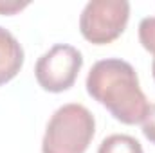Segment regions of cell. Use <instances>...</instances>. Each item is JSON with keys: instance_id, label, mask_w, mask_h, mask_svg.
I'll list each match as a JSON object with an SVG mask.
<instances>
[{"instance_id": "6da1fadb", "label": "cell", "mask_w": 155, "mask_h": 153, "mask_svg": "<svg viewBox=\"0 0 155 153\" xmlns=\"http://www.w3.org/2000/svg\"><path fill=\"white\" fill-rule=\"evenodd\" d=\"M85 85L88 96L123 124L143 122L150 110L135 69L124 60L107 58L94 63Z\"/></svg>"}, {"instance_id": "7a4b0ae2", "label": "cell", "mask_w": 155, "mask_h": 153, "mask_svg": "<svg viewBox=\"0 0 155 153\" xmlns=\"http://www.w3.org/2000/svg\"><path fill=\"white\" fill-rule=\"evenodd\" d=\"M96 133V119L78 103L60 106L47 122L41 153H85Z\"/></svg>"}, {"instance_id": "3957f363", "label": "cell", "mask_w": 155, "mask_h": 153, "mask_svg": "<svg viewBox=\"0 0 155 153\" xmlns=\"http://www.w3.org/2000/svg\"><path fill=\"white\" fill-rule=\"evenodd\" d=\"M130 4L126 0H90L81 11L79 31L94 45H107L117 40L126 29Z\"/></svg>"}, {"instance_id": "277c9868", "label": "cell", "mask_w": 155, "mask_h": 153, "mask_svg": "<svg viewBox=\"0 0 155 153\" xmlns=\"http://www.w3.org/2000/svg\"><path fill=\"white\" fill-rule=\"evenodd\" d=\"M83 67V56L76 47L67 43H58L41 54L35 67V76L38 85L52 94L69 90L78 79Z\"/></svg>"}, {"instance_id": "5b68a950", "label": "cell", "mask_w": 155, "mask_h": 153, "mask_svg": "<svg viewBox=\"0 0 155 153\" xmlns=\"http://www.w3.org/2000/svg\"><path fill=\"white\" fill-rule=\"evenodd\" d=\"M24 67V49L13 33L0 27V86L9 83Z\"/></svg>"}, {"instance_id": "8992f818", "label": "cell", "mask_w": 155, "mask_h": 153, "mask_svg": "<svg viewBox=\"0 0 155 153\" xmlns=\"http://www.w3.org/2000/svg\"><path fill=\"white\" fill-rule=\"evenodd\" d=\"M97 153H144V151H143L141 142L135 137L114 133V135H108L107 139L101 141Z\"/></svg>"}, {"instance_id": "52a82bcc", "label": "cell", "mask_w": 155, "mask_h": 153, "mask_svg": "<svg viewBox=\"0 0 155 153\" xmlns=\"http://www.w3.org/2000/svg\"><path fill=\"white\" fill-rule=\"evenodd\" d=\"M139 41L148 52L155 54V16H148V18L141 20V24H139Z\"/></svg>"}, {"instance_id": "ba28073f", "label": "cell", "mask_w": 155, "mask_h": 153, "mask_svg": "<svg viewBox=\"0 0 155 153\" xmlns=\"http://www.w3.org/2000/svg\"><path fill=\"white\" fill-rule=\"evenodd\" d=\"M143 133L152 144H155V105H150V110L143 121Z\"/></svg>"}, {"instance_id": "9c48e42d", "label": "cell", "mask_w": 155, "mask_h": 153, "mask_svg": "<svg viewBox=\"0 0 155 153\" xmlns=\"http://www.w3.org/2000/svg\"><path fill=\"white\" fill-rule=\"evenodd\" d=\"M24 7H27V4H20V2H0V15H15V13L22 11Z\"/></svg>"}, {"instance_id": "30bf717a", "label": "cell", "mask_w": 155, "mask_h": 153, "mask_svg": "<svg viewBox=\"0 0 155 153\" xmlns=\"http://www.w3.org/2000/svg\"><path fill=\"white\" fill-rule=\"evenodd\" d=\"M152 76H153V79H155V60H153V63H152Z\"/></svg>"}]
</instances>
